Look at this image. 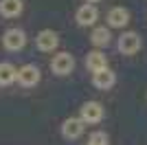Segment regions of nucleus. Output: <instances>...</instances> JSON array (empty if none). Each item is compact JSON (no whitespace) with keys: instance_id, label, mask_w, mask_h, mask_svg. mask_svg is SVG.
Instances as JSON below:
<instances>
[{"instance_id":"15","label":"nucleus","mask_w":147,"mask_h":145,"mask_svg":"<svg viewBox=\"0 0 147 145\" xmlns=\"http://www.w3.org/2000/svg\"><path fill=\"white\" fill-rule=\"evenodd\" d=\"M88 145H108V136H105V132H92Z\"/></svg>"},{"instance_id":"2","label":"nucleus","mask_w":147,"mask_h":145,"mask_svg":"<svg viewBox=\"0 0 147 145\" xmlns=\"http://www.w3.org/2000/svg\"><path fill=\"white\" fill-rule=\"evenodd\" d=\"M73 68H75V57L70 53H59L51 62V70L55 72V75H68Z\"/></svg>"},{"instance_id":"3","label":"nucleus","mask_w":147,"mask_h":145,"mask_svg":"<svg viewBox=\"0 0 147 145\" xmlns=\"http://www.w3.org/2000/svg\"><path fill=\"white\" fill-rule=\"evenodd\" d=\"M138 48H141V35L138 33L129 31V33H123L119 37V51L123 55H134Z\"/></svg>"},{"instance_id":"7","label":"nucleus","mask_w":147,"mask_h":145,"mask_svg":"<svg viewBox=\"0 0 147 145\" xmlns=\"http://www.w3.org/2000/svg\"><path fill=\"white\" fill-rule=\"evenodd\" d=\"M84 121L81 119H66L64 121V125H61V134H64V139L68 141H75V139H79L81 134H84Z\"/></svg>"},{"instance_id":"6","label":"nucleus","mask_w":147,"mask_h":145,"mask_svg":"<svg viewBox=\"0 0 147 145\" xmlns=\"http://www.w3.org/2000/svg\"><path fill=\"white\" fill-rule=\"evenodd\" d=\"M35 44H37V48H40V51L49 53V51L57 48V44H59V37H57V33H55V31L44 29V31H40V33H37Z\"/></svg>"},{"instance_id":"16","label":"nucleus","mask_w":147,"mask_h":145,"mask_svg":"<svg viewBox=\"0 0 147 145\" xmlns=\"http://www.w3.org/2000/svg\"><path fill=\"white\" fill-rule=\"evenodd\" d=\"M88 2H97V0H88Z\"/></svg>"},{"instance_id":"8","label":"nucleus","mask_w":147,"mask_h":145,"mask_svg":"<svg viewBox=\"0 0 147 145\" xmlns=\"http://www.w3.org/2000/svg\"><path fill=\"white\" fill-rule=\"evenodd\" d=\"M114 81H117V75H114L110 68H101V70H97L94 75H92V84L97 86V88H101V90L112 88Z\"/></svg>"},{"instance_id":"4","label":"nucleus","mask_w":147,"mask_h":145,"mask_svg":"<svg viewBox=\"0 0 147 145\" xmlns=\"http://www.w3.org/2000/svg\"><path fill=\"white\" fill-rule=\"evenodd\" d=\"M24 88H31L40 81V68L35 64H24L22 68H18V77H16Z\"/></svg>"},{"instance_id":"5","label":"nucleus","mask_w":147,"mask_h":145,"mask_svg":"<svg viewBox=\"0 0 147 145\" xmlns=\"http://www.w3.org/2000/svg\"><path fill=\"white\" fill-rule=\"evenodd\" d=\"M84 123H99V121L103 119V108H101V103L97 101H88L81 106V117H79Z\"/></svg>"},{"instance_id":"9","label":"nucleus","mask_w":147,"mask_h":145,"mask_svg":"<svg viewBox=\"0 0 147 145\" xmlns=\"http://www.w3.org/2000/svg\"><path fill=\"white\" fill-rule=\"evenodd\" d=\"M99 18V11H97V7H92V5H84L77 9V22L81 24V26H90V24H94Z\"/></svg>"},{"instance_id":"14","label":"nucleus","mask_w":147,"mask_h":145,"mask_svg":"<svg viewBox=\"0 0 147 145\" xmlns=\"http://www.w3.org/2000/svg\"><path fill=\"white\" fill-rule=\"evenodd\" d=\"M90 40H92L94 46H108V42H110V31L105 29V26H97V29L92 31Z\"/></svg>"},{"instance_id":"10","label":"nucleus","mask_w":147,"mask_h":145,"mask_svg":"<svg viewBox=\"0 0 147 145\" xmlns=\"http://www.w3.org/2000/svg\"><path fill=\"white\" fill-rule=\"evenodd\" d=\"M129 22V11L127 9H123V7H114V9H110L108 11V24L110 26H125V24Z\"/></svg>"},{"instance_id":"1","label":"nucleus","mask_w":147,"mask_h":145,"mask_svg":"<svg viewBox=\"0 0 147 145\" xmlns=\"http://www.w3.org/2000/svg\"><path fill=\"white\" fill-rule=\"evenodd\" d=\"M2 44H5L7 51H20V48H24L26 44V35L22 29H9L5 31V35H2Z\"/></svg>"},{"instance_id":"13","label":"nucleus","mask_w":147,"mask_h":145,"mask_svg":"<svg viewBox=\"0 0 147 145\" xmlns=\"http://www.w3.org/2000/svg\"><path fill=\"white\" fill-rule=\"evenodd\" d=\"M86 66L90 68L92 72L101 70V68H108V60H105L103 53H99V51H94V53H88L86 57Z\"/></svg>"},{"instance_id":"12","label":"nucleus","mask_w":147,"mask_h":145,"mask_svg":"<svg viewBox=\"0 0 147 145\" xmlns=\"http://www.w3.org/2000/svg\"><path fill=\"white\" fill-rule=\"evenodd\" d=\"M16 77H18L16 66H13V64H9V62H2V64H0V86L13 84V81H16Z\"/></svg>"},{"instance_id":"11","label":"nucleus","mask_w":147,"mask_h":145,"mask_svg":"<svg viewBox=\"0 0 147 145\" xmlns=\"http://www.w3.org/2000/svg\"><path fill=\"white\" fill-rule=\"evenodd\" d=\"M22 0H0V16L5 18H16L22 13Z\"/></svg>"}]
</instances>
